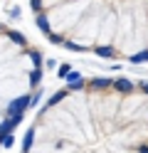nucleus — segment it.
I'll return each instance as SVG.
<instances>
[{
	"label": "nucleus",
	"instance_id": "nucleus-1",
	"mask_svg": "<svg viewBox=\"0 0 148 153\" xmlns=\"http://www.w3.org/2000/svg\"><path fill=\"white\" fill-rule=\"evenodd\" d=\"M22 153H148V82L91 76L37 111Z\"/></svg>",
	"mask_w": 148,
	"mask_h": 153
},
{
	"label": "nucleus",
	"instance_id": "nucleus-2",
	"mask_svg": "<svg viewBox=\"0 0 148 153\" xmlns=\"http://www.w3.org/2000/svg\"><path fill=\"white\" fill-rule=\"evenodd\" d=\"M52 45L104 59L148 62V0H30Z\"/></svg>",
	"mask_w": 148,
	"mask_h": 153
},
{
	"label": "nucleus",
	"instance_id": "nucleus-3",
	"mask_svg": "<svg viewBox=\"0 0 148 153\" xmlns=\"http://www.w3.org/2000/svg\"><path fill=\"white\" fill-rule=\"evenodd\" d=\"M42 54L22 32L0 22V143L22 121L42 87Z\"/></svg>",
	"mask_w": 148,
	"mask_h": 153
}]
</instances>
